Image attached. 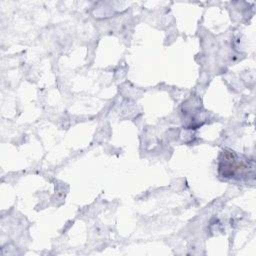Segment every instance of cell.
I'll return each mask as SVG.
<instances>
[{
    "mask_svg": "<svg viewBox=\"0 0 256 256\" xmlns=\"http://www.w3.org/2000/svg\"><path fill=\"white\" fill-rule=\"evenodd\" d=\"M246 169H248L247 164L243 160H239L232 151L222 152L219 161V172L223 177H235L239 174L242 176Z\"/></svg>",
    "mask_w": 256,
    "mask_h": 256,
    "instance_id": "6da1fadb",
    "label": "cell"
}]
</instances>
